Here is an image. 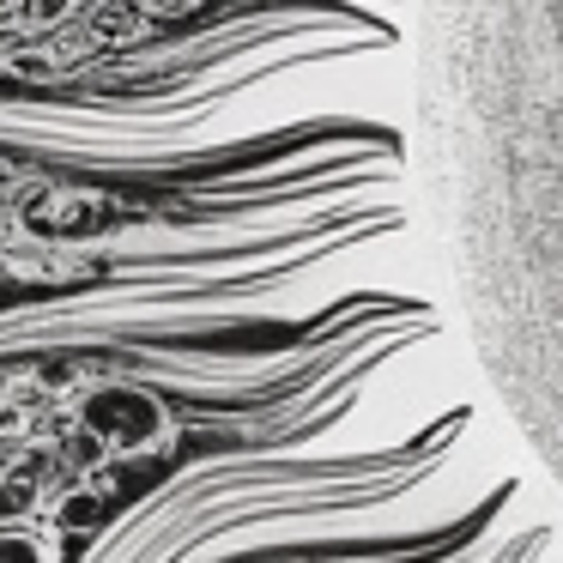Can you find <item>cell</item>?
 Wrapping results in <instances>:
<instances>
[{
  "mask_svg": "<svg viewBox=\"0 0 563 563\" xmlns=\"http://www.w3.org/2000/svg\"><path fill=\"white\" fill-rule=\"evenodd\" d=\"M62 521L74 527V533H98L103 527V497L98 490H74V497L62 503Z\"/></svg>",
  "mask_w": 563,
  "mask_h": 563,
  "instance_id": "obj_3",
  "label": "cell"
},
{
  "mask_svg": "<svg viewBox=\"0 0 563 563\" xmlns=\"http://www.w3.org/2000/svg\"><path fill=\"white\" fill-rule=\"evenodd\" d=\"M0 563H49V545H43L37 533L7 527V533H0Z\"/></svg>",
  "mask_w": 563,
  "mask_h": 563,
  "instance_id": "obj_4",
  "label": "cell"
},
{
  "mask_svg": "<svg viewBox=\"0 0 563 563\" xmlns=\"http://www.w3.org/2000/svg\"><path fill=\"white\" fill-rule=\"evenodd\" d=\"M418 170L485 382L563 485V0H424Z\"/></svg>",
  "mask_w": 563,
  "mask_h": 563,
  "instance_id": "obj_1",
  "label": "cell"
},
{
  "mask_svg": "<svg viewBox=\"0 0 563 563\" xmlns=\"http://www.w3.org/2000/svg\"><path fill=\"white\" fill-rule=\"evenodd\" d=\"M79 418H86L91 437H103L115 454H146L152 442L164 437V406L152 400L146 388H128V382L98 388L86 406H79Z\"/></svg>",
  "mask_w": 563,
  "mask_h": 563,
  "instance_id": "obj_2",
  "label": "cell"
},
{
  "mask_svg": "<svg viewBox=\"0 0 563 563\" xmlns=\"http://www.w3.org/2000/svg\"><path fill=\"white\" fill-rule=\"evenodd\" d=\"M31 13H37V19H55V13H67V0H31Z\"/></svg>",
  "mask_w": 563,
  "mask_h": 563,
  "instance_id": "obj_5",
  "label": "cell"
},
{
  "mask_svg": "<svg viewBox=\"0 0 563 563\" xmlns=\"http://www.w3.org/2000/svg\"><path fill=\"white\" fill-rule=\"evenodd\" d=\"M140 7H152V13H170V7H183V0H140Z\"/></svg>",
  "mask_w": 563,
  "mask_h": 563,
  "instance_id": "obj_6",
  "label": "cell"
}]
</instances>
